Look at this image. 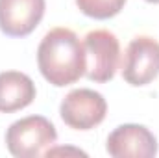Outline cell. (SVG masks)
I'll return each mask as SVG.
<instances>
[{
	"label": "cell",
	"instance_id": "cell-4",
	"mask_svg": "<svg viewBox=\"0 0 159 158\" xmlns=\"http://www.w3.org/2000/svg\"><path fill=\"white\" fill-rule=\"evenodd\" d=\"M59 114L65 125L74 130H91L98 126L107 114V102L102 93L80 87L72 89L61 102Z\"/></svg>",
	"mask_w": 159,
	"mask_h": 158
},
{
	"label": "cell",
	"instance_id": "cell-1",
	"mask_svg": "<svg viewBox=\"0 0 159 158\" xmlns=\"http://www.w3.org/2000/svg\"><path fill=\"white\" fill-rule=\"evenodd\" d=\"M37 65L46 82L65 87L85 75V48L70 28H54L39 43Z\"/></svg>",
	"mask_w": 159,
	"mask_h": 158
},
{
	"label": "cell",
	"instance_id": "cell-2",
	"mask_svg": "<svg viewBox=\"0 0 159 158\" xmlns=\"http://www.w3.org/2000/svg\"><path fill=\"white\" fill-rule=\"evenodd\" d=\"M56 126L43 116H28L13 125L6 132L7 151L15 158H37L48 153L56 143Z\"/></svg>",
	"mask_w": 159,
	"mask_h": 158
},
{
	"label": "cell",
	"instance_id": "cell-5",
	"mask_svg": "<svg viewBox=\"0 0 159 158\" xmlns=\"http://www.w3.org/2000/svg\"><path fill=\"white\" fill-rule=\"evenodd\" d=\"M159 77V43L150 36H139L128 45L122 62V78L129 86H146Z\"/></svg>",
	"mask_w": 159,
	"mask_h": 158
},
{
	"label": "cell",
	"instance_id": "cell-6",
	"mask_svg": "<svg viewBox=\"0 0 159 158\" xmlns=\"http://www.w3.org/2000/svg\"><path fill=\"white\" fill-rule=\"evenodd\" d=\"M106 149L113 158H152L157 155V140L150 128L128 123L109 134Z\"/></svg>",
	"mask_w": 159,
	"mask_h": 158
},
{
	"label": "cell",
	"instance_id": "cell-7",
	"mask_svg": "<svg viewBox=\"0 0 159 158\" xmlns=\"http://www.w3.org/2000/svg\"><path fill=\"white\" fill-rule=\"evenodd\" d=\"M44 0H0V32L9 37L30 36L44 15Z\"/></svg>",
	"mask_w": 159,
	"mask_h": 158
},
{
	"label": "cell",
	"instance_id": "cell-3",
	"mask_svg": "<svg viewBox=\"0 0 159 158\" xmlns=\"http://www.w3.org/2000/svg\"><path fill=\"white\" fill-rule=\"evenodd\" d=\"M85 48V77L91 82L113 80L120 62V43L109 30H93L83 39Z\"/></svg>",
	"mask_w": 159,
	"mask_h": 158
},
{
	"label": "cell",
	"instance_id": "cell-8",
	"mask_svg": "<svg viewBox=\"0 0 159 158\" xmlns=\"http://www.w3.org/2000/svg\"><path fill=\"white\" fill-rule=\"evenodd\" d=\"M35 99V84L20 71L0 73V112L13 114L30 106Z\"/></svg>",
	"mask_w": 159,
	"mask_h": 158
},
{
	"label": "cell",
	"instance_id": "cell-10",
	"mask_svg": "<svg viewBox=\"0 0 159 158\" xmlns=\"http://www.w3.org/2000/svg\"><path fill=\"white\" fill-rule=\"evenodd\" d=\"M146 2H150V4H159V0H146Z\"/></svg>",
	"mask_w": 159,
	"mask_h": 158
},
{
	"label": "cell",
	"instance_id": "cell-9",
	"mask_svg": "<svg viewBox=\"0 0 159 158\" xmlns=\"http://www.w3.org/2000/svg\"><path fill=\"white\" fill-rule=\"evenodd\" d=\"M124 4L126 0H76V6L83 15L98 21H106L119 15Z\"/></svg>",
	"mask_w": 159,
	"mask_h": 158
}]
</instances>
